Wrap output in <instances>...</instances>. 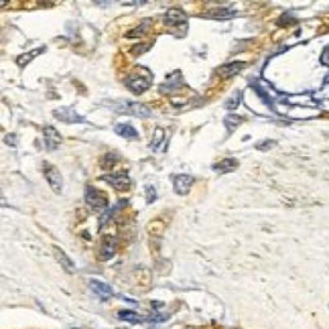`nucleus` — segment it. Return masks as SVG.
Segmentation results:
<instances>
[{
    "instance_id": "nucleus-2",
    "label": "nucleus",
    "mask_w": 329,
    "mask_h": 329,
    "mask_svg": "<svg viewBox=\"0 0 329 329\" xmlns=\"http://www.w3.org/2000/svg\"><path fill=\"white\" fill-rule=\"evenodd\" d=\"M43 175H45V179H47V183L51 185V189L55 191V193H61L63 191V177L59 173V169L53 167L51 163H43Z\"/></svg>"
},
{
    "instance_id": "nucleus-14",
    "label": "nucleus",
    "mask_w": 329,
    "mask_h": 329,
    "mask_svg": "<svg viewBox=\"0 0 329 329\" xmlns=\"http://www.w3.org/2000/svg\"><path fill=\"white\" fill-rule=\"evenodd\" d=\"M116 134H120V136H126V139H130V140H136L139 139V132H136L130 124H116Z\"/></svg>"
},
{
    "instance_id": "nucleus-1",
    "label": "nucleus",
    "mask_w": 329,
    "mask_h": 329,
    "mask_svg": "<svg viewBox=\"0 0 329 329\" xmlns=\"http://www.w3.org/2000/svg\"><path fill=\"white\" fill-rule=\"evenodd\" d=\"M151 82H153V75L149 73V69H144V67H139V69H134L132 73L126 75V86L130 87L132 94L146 92V89L151 87Z\"/></svg>"
},
{
    "instance_id": "nucleus-3",
    "label": "nucleus",
    "mask_w": 329,
    "mask_h": 329,
    "mask_svg": "<svg viewBox=\"0 0 329 329\" xmlns=\"http://www.w3.org/2000/svg\"><path fill=\"white\" fill-rule=\"evenodd\" d=\"M86 201H87V206L92 209H96V211H102V209H106L110 206L106 193H102V191H98L96 187H87L86 189Z\"/></svg>"
},
{
    "instance_id": "nucleus-15",
    "label": "nucleus",
    "mask_w": 329,
    "mask_h": 329,
    "mask_svg": "<svg viewBox=\"0 0 329 329\" xmlns=\"http://www.w3.org/2000/svg\"><path fill=\"white\" fill-rule=\"evenodd\" d=\"M213 169L218 173H230V171H234V169H238V161L236 158H225V161H222V163H215Z\"/></svg>"
},
{
    "instance_id": "nucleus-9",
    "label": "nucleus",
    "mask_w": 329,
    "mask_h": 329,
    "mask_svg": "<svg viewBox=\"0 0 329 329\" xmlns=\"http://www.w3.org/2000/svg\"><path fill=\"white\" fill-rule=\"evenodd\" d=\"M116 252V238H104V242L100 246V260H110Z\"/></svg>"
},
{
    "instance_id": "nucleus-6",
    "label": "nucleus",
    "mask_w": 329,
    "mask_h": 329,
    "mask_svg": "<svg viewBox=\"0 0 329 329\" xmlns=\"http://www.w3.org/2000/svg\"><path fill=\"white\" fill-rule=\"evenodd\" d=\"M185 22H187L185 10H181V8H169L167 13H165V25H169V27H181V25H185Z\"/></svg>"
},
{
    "instance_id": "nucleus-25",
    "label": "nucleus",
    "mask_w": 329,
    "mask_h": 329,
    "mask_svg": "<svg viewBox=\"0 0 329 329\" xmlns=\"http://www.w3.org/2000/svg\"><path fill=\"white\" fill-rule=\"evenodd\" d=\"M153 197H155V191H153V187H149V201H153Z\"/></svg>"
},
{
    "instance_id": "nucleus-24",
    "label": "nucleus",
    "mask_w": 329,
    "mask_h": 329,
    "mask_svg": "<svg viewBox=\"0 0 329 329\" xmlns=\"http://www.w3.org/2000/svg\"><path fill=\"white\" fill-rule=\"evenodd\" d=\"M268 146H275V142H272V140L262 142V144H258V149H260V151H264V149H268Z\"/></svg>"
},
{
    "instance_id": "nucleus-18",
    "label": "nucleus",
    "mask_w": 329,
    "mask_h": 329,
    "mask_svg": "<svg viewBox=\"0 0 329 329\" xmlns=\"http://www.w3.org/2000/svg\"><path fill=\"white\" fill-rule=\"evenodd\" d=\"M118 317H120V319H124V321H130V323H140V321H146L144 317L136 315L134 311H120V313H118Z\"/></svg>"
},
{
    "instance_id": "nucleus-10",
    "label": "nucleus",
    "mask_w": 329,
    "mask_h": 329,
    "mask_svg": "<svg viewBox=\"0 0 329 329\" xmlns=\"http://www.w3.org/2000/svg\"><path fill=\"white\" fill-rule=\"evenodd\" d=\"M244 67H246L244 61H234V63H228V65L218 67V75H220V77H232V75H236V73H240Z\"/></svg>"
},
{
    "instance_id": "nucleus-20",
    "label": "nucleus",
    "mask_w": 329,
    "mask_h": 329,
    "mask_svg": "<svg viewBox=\"0 0 329 329\" xmlns=\"http://www.w3.org/2000/svg\"><path fill=\"white\" fill-rule=\"evenodd\" d=\"M224 124H225V128H228V130L232 132V130L238 126V124H242V118H240V116H234V114H230L228 118L224 120Z\"/></svg>"
},
{
    "instance_id": "nucleus-13",
    "label": "nucleus",
    "mask_w": 329,
    "mask_h": 329,
    "mask_svg": "<svg viewBox=\"0 0 329 329\" xmlns=\"http://www.w3.org/2000/svg\"><path fill=\"white\" fill-rule=\"evenodd\" d=\"M55 116L61 118L63 122H86L79 114H75L73 108H61V110H55Z\"/></svg>"
},
{
    "instance_id": "nucleus-22",
    "label": "nucleus",
    "mask_w": 329,
    "mask_h": 329,
    "mask_svg": "<svg viewBox=\"0 0 329 329\" xmlns=\"http://www.w3.org/2000/svg\"><path fill=\"white\" fill-rule=\"evenodd\" d=\"M236 102H240V94H236L232 100H228V102H225V108H228V110H232V108H236L238 104H236Z\"/></svg>"
},
{
    "instance_id": "nucleus-19",
    "label": "nucleus",
    "mask_w": 329,
    "mask_h": 329,
    "mask_svg": "<svg viewBox=\"0 0 329 329\" xmlns=\"http://www.w3.org/2000/svg\"><path fill=\"white\" fill-rule=\"evenodd\" d=\"M43 51H45V47H39V49H35V51H31V53H27V55H25V57H18V59H17V63H18V65H25V63L33 61V59H35V57H37V55H39V53H43Z\"/></svg>"
},
{
    "instance_id": "nucleus-7",
    "label": "nucleus",
    "mask_w": 329,
    "mask_h": 329,
    "mask_svg": "<svg viewBox=\"0 0 329 329\" xmlns=\"http://www.w3.org/2000/svg\"><path fill=\"white\" fill-rule=\"evenodd\" d=\"M195 183V179L191 177V175H175L173 177V187H175V191L179 195H185V193H189V189H191V185Z\"/></svg>"
},
{
    "instance_id": "nucleus-12",
    "label": "nucleus",
    "mask_w": 329,
    "mask_h": 329,
    "mask_svg": "<svg viewBox=\"0 0 329 329\" xmlns=\"http://www.w3.org/2000/svg\"><path fill=\"white\" fill-rule=\"evenodd\" d=\"M89 287H92V291L98 294V297H102V299L114 297V291H112L106 282H102V280H92V282H89Z\"/></svg>"
},
{
    "instance_id": "nucleus-21",
    "label": "nucleus",
    "mask_w": 329,
    "mask_h": 329,
    "mask_svg": "<svg viewBox=\"0 0 329 329\" xmlns=\"http://www.w3.org/2000/svg\"><path fill=\"white\" fill-rule=\"evenodd\" d=\"M163 139H165V136H163V130H161V128H156V130H155V139H153V142H151V149L156 151V149H158V144L163 142Z\"/></svg>"
},
{
    "instance_id": "nucleus-8",
    "label": "nucleus",
    "mask_w": 329,
    "mask_h": 329,
    "mask_svg": "<svg viewBox=\"0 0 329 329\" xmlns=\"http://www.w3.org/2000/svg\"><path fill=\"white\" fill-rule=\"evenodd\" d=\"M206 18H213V20H225V18H232L236 17V10L234 8H224V6H218V8H209L203 13Z\"/></svg>"
},
{
    "instance_id": "nucleus-23",
    "label": "nucleus",
    "mask_w": 329,
    "mask_h": 329,
    "mask_svg": "<svg viewBox=\"0 0 329 329\" xmlns=\"http://www.w3.org/2000/svg\"><path fill=\"white\" fill-rule=\"evenodd\" d=\"M149 47H151V45H140V47H134V49H132V55H139V53L146 51V49H149Z\"/></svg>"
},
{
    "instance_id": "nucleus-11",
    "label": "nucleus",
    "mask_w": 329,
    "mask_h": 329,
    "mask_svg": "<svg viewBox=\"0 0 329 329\" xmlns=\"http://www.w3.org/2000/svg\"><path fill=\"white\" fill-rule=\"evenodd\" d=\"M43 134H45V146H47L49 151L57 149L59 142H61V136L57 134V130H55L53 126H47V128L43 130Z\"/></svg>"
},
{
    "instance_id": "nucleus-16",
    "label": "nucleus",
    "mask_w": 329,
    "mask_h": 329,
    "mask_svg": "<svg viewBox=\"0 0 329 329\" xmlns=\"http://www.w3.org/2000/svg\"><path fill=\"white\" fill-rule=\"evenodd\" d=\"M149 29H151V20H144L142 25H139L136 29H132V31L126 33V39H140V37L146 35V31H149Z\"/></svg>"
},
{
    "instance_id": "nucleus-17",
    "label": "nucleus",
    "mask_w": 329,
    "mask_h": 329,
    "mask_svg": "<svg viewBox=\"0 0 329 329\" xmlns=\"http://www.w3.org/2000/svg\"><path fill=\"white\" fill-rule=\"evenodd\" d=\"M55 256H57V260H59V264L67 270V272H73V262H71V258L67 256L61 248H55Z\"/></svg>"
},
{
    "instance_id": "nucleus-4",
    "label": "nucleus",
    "mask_w": 329,
    "mask_h": 329,
    "mask_svg": "<svg viewBox=\"0 0 329 329\" xmlns=\"http://www.w3.org/2000/svg\"><path fill=\"white\" fill-rule=\"evenodd\" d=\"M102 181H106V183H110L112 187H116L118 191L122 189H128L132 185V181L128 177L126 171H118V173H108V175H102Z\"/></svg>"
},
{
    "instance_id": "nucleus-5",
    "label": "nucleus",
    "mask_w": 329,
    "mask_h": 329,
    "mask_svg": "<svg viewBox=\"0 0 329 329\" xmlns=\"http://www.w3.org/2000/svg\"><path fill=\"white\" fill-rule=\"evenodd\" d=\"M116 112H124V114H134V116H140V118H149L151 116V110L146 108L144 104H136V102H124L122 106H114Z\"/></svg>"
}]
</instances>
